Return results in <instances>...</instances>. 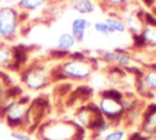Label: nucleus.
<instances>
[{
    "mask_svg": "<svg viewBox=\"0 0 156 140\" xmlns=\"http://www.w3.org/2000/svg\"><path fill=\"white\" fill-rule=\"evenodd\" d=\"M139 35L144 41L145 49H149V50L156 49V27L155 26L144 24Z\"/></svg>",
    "mask_w": 156,
    "mask_h": 140,
    "instance_id": "nucleus-15",
    "label": "nucleus"
},
{
    "mask_svg": "<svg viewBox=\"0 0 156 140\" xmlns=\"http://www.w3.org/2000/svg\"><path fill=\"white\" fill-rule=\"evenodd\" d=\"M10 135L13 140H33V134L28 133L24 129H13L11 130Z\"/></svg>",
    "mask_w": 156,
    "mask_h": 140,
    "instance_id": "nucleus-23",
    "label": "nucleus"
},
{
    "mask_svg": "<svg viewBox=\"0 0 156 140\" xmlns=\"http://www.w3.org/2000/svg\"><path fill=\"white\" fill-rule=\"evenodd\" d=\"M99 60L104 62L106 66H117L123 69H129L136 63L135 57L133 56L132 52H129L126 49L116 47V49H110V50H102L99 54Z\"/></svg>",
    "mask_w": 156,
    "mask_h": 140,
    "instance_id": "nucleus-9",
    "label": "nucleus"
},
{
    "mask_svg": "<svg viewBox=\"0 0 156 140\" xmlns=\"http://www.w3.org/2000/svg\"><path fill=\"white\" fill-rule=\"evenodd\" d=\"M76 44H77V40L74 39V37L69 32L61 33L57 37V40H56L57 49L63 50V51H67V52H71V50L76 46Z\"/></svg>",
    "mask_w": 156,
    "mask_h": 140,
    "instance_id": "nucleus-17",
    "label": "nucleus"
},
{
    "mask_svg": "<svg viewBox=\"0 0 156 140\" xmlns=\"http://www.w3.org/2000/svg\"><path fill=\"white\" fill-rule=\"evenodd\" d=\"M146 140H156V133L155 134H151L149 136H146Z\"/></svg>",
    "mask_w": 156,
    "mask_h": 140,
    "instance_id": "nucleus-31",
    "label": "nucleus"
},
{
    "mask_svg": "<svg viewBox=\"0 0 156 140\" xmlns=\"http://www.w3.org/2000/svg\"><path fill=\"white\" fill-rule=\"evenodd\" d=\"M128 134L124 127H113L104 135V140H127Z\"/></svg>",
    "mask_w": 156,
    "mask_h": 140,
    "instance_id": "nucleus-21",
    "label": "nucleus"
},
{
    "mask_svg": "<svg viewBox=\"0 0 156 140\" xmlns=\"http://www.w3.org/2000/svg\"><path fill=\"white\" fill-rule=\"evenodd\" d=\"M68 55H69V52H67V51H63V50H60V49H55V50H51L50 51V58H52V60H58V61H62V60H65L66 57H68Z\"/></svg>",
    "mask_w": 156,
    "mask_h": 140,
    "instance_id": "nucleus-24",
    "label": "nucleus"
},
{
    "mask_svg": "<svg viewBox=\"0 0 156 140\" xmlns=\"http://www.w3.org/2000/svg\"><path fill=\"white\" fill-rule=\"evenodd\" d=\"M104 21L107 23V26L112 29V32H113L115 34H117V33H118V34H124V33L128 32V30H127V27H126V24H124V22H123V19H122L119 16L115 15V13L106 16Z\"/></svg>",
    "mask_w": 156,
    "mask_h": 140,
    "instance_id": "nucleus-18",
    "label": "nucleus"
},
{
    "mask_svg": "<svg viewBox=\"0 0 156 140\" xmlns=\"http://www.w3.org/2000/svg\"><path fill=\"white\" fill-rule=\"evenodd\" d=\"M50 112V102L46 96H38L30 100L24 127L23 129L30 134H35L38 128L46 121V117Z\"/></svg>",
    "mask_w": 156,
    "mask_h": 140,
    "instance_id": "nucleus-6",
    "label": "nucleus"
},
{
    "mask_svg": "<svg viewBox=\"0 0 156 140\" xmlns=\"http://www.w3.org/2000/svg\"><path fill=\"white\" fill-rule=\"evenodd\" d=\"M23 13L16 6L0 7V43L10 44L20 34Z\"/></svg>",
    "mask_w": 156,
    "mask_h": 140,
    "instance_id": "nucleus-5",
    "label": "nucleus"
},
{
    "mask_svg": "<svg viewBox=\"0 0 156 140\" xmlns=\"http://www.w3.org/2000/svg\"><path fill=\"white\" fill-rule=\"evenodd\" d=\"M54 68L45 61H34L20 72L21 83L27 90L41 91L54 83Z\"/></svg>",
    "mask_w": 156,
    "mask_h": 140,
    "instance_id": "nucleus-3",
    "label": "nucleus"
},
{
    "mask_svg": "<svg viewBox=\"0 0 156 140\" xmlns=\"http://www.w3.org/2000/svg\"><path fill=\"white\" fill-rule=\"evenodd\" d=\"M143 15L144 11L143 10H138L135 12H129L124 16H122L121 18L123 19L127 30H129L132 34H138L140 33L141 28L144 27V21H143Z\"/></svg>",
    "mask_w": 156,
    "mask_h": 140,
    "instance_id": "nucleus-11",
    "label": "nucleus"
},
{
    "mask_svg": "<svg viewBox=\"0 0 156 140\" xmlns=\"http://www.w3.org/2000/svg\"><path fill=\"white\" fill-rule=\"evenodd\" d=\"M45 2H46V0H20V2L17 4L16 7L23 15H27L29 12H34V11L41 9Z\"/></svg>",
    "mask_w": 156,
    "mask_h": 140,
    "instance_id": "nucleus-19",
    "label": "nucleus"
},
{
    "mask_svg": "<svg viewBox=\"0 0 156 140\" xmlns=\"http://www.w3.org/2000/svg\"><path fill=\"white\" fill-rule=\"evenodd\" d=\"M30 97L28 95H22L20 96L5 112L2 121L6 123L7 127H10L12 130L13 129H23L24 127V121L27 116V111L30 103Z\"/></svg>",
    "mask_w": 156,
    "mask_h": 140,
    "instance_id": "nucleus-8",
    "label": "nucleus"
},
{
    "mask_svg": "<svg viewBox=\"0 0 156 140\" xmlns=\"http://www.w3.org/2000/svg\"><path fill=\"white\" fill-rule=\"evenodd\" d=\"M129 1L130 0H99V4L105 10H108L111 12H116V11L123 10Z\"/></svg>",
    "mask_w": 156,
    "mask_h": 140,
    "instance_id": "nucleus-20",
    "label": "nucleus"
},
{
    "mask_svg": "<svg viewBox=\"0 0 156 140\" xmlns=\"http://www.w3.org/2000/svg\"><path fill=\"white\" fill-rule=\"evenodd\" d=\"M146 6H150V7H152V5H154V2H155V0H141Z\"/></svg>",
    "mask_w": 156,
    "mask_h": 140,
    "instance_id": "nucleus-29",
    "label": "nucleus"
},
{
    "mask_svg": "<svg viewBox=\"0 0 156 140\" xmlns=\"http://www.w3.org/2000/svg\"><path fill=\"white\" fill-rule=\"evenodd\" d=\"M89 27H90L89 19H87L83 16H79V17L73 18V21L71 22L69 33L74 37L77 43H79V41H83L85 39V34H87V30H88Z\"/></svg>",
    "mask_w": 156,
    "mask_h": 140,
    "instance_id": "nucleus-12",
    "label": "nucleus"
},
{
    "mask_svg": "<svg viewBox=\"0 0 156 140\" xmlns=\"http://www.w3.org/2000/svg\"><path fill=\"white\" fill-rule=\"evenodd\" d=\"M139 77L145 84V86L147 88V90L156 96V72L150 66H143V69Z\"/></svg>",
    "mask_w": 156,
    "mask_h": 140,
    "instance_id": "nucleus-14",
    "label": "nucleus"
},
{
    "mask_svg": "<svg viewBox=\"0 0 156 140\" xmlns=\"http://www.w3.org/2000/svg\"><path fill=\"white\" fill-rule=\"evenodd\" d=\"M138 130L146 136L156 133V101L149 102L143 108L141 121L139 123Z\"/></svg>",
    "mask_w": 156,
    "mask_h": 140,
    "instance_id": "nucleus-10",
    "label": "nucleus"
},
{
    "mask_svg": "<svg viewBox=\"0 0 156 140\" xmlns=\"http://www.w3.org/2000/svg\"><path fill=\"white\" fill-rule=\"evenodd\" d=\"M124 95V91L116 88H106L99 93L98 101L95 102L100 113L108 119L115 127H119L124 114L121 100Z\"/></svg>",
    "mask_w": 156,
    "mask_h": 140,
    "instance_id": "nucleus-4",
    "label": "nucleus"
},
{
    "mask_svg": "<svg viewBox=\"0 0 156 140\" xmlns=\"http://www.w3.org/2000/svg\"><path fill=\"white\" fill-rule=\"evenodd\" d=\"M15 63V47L10 44L0 43V69H13Z\"/></svg>",
    "mask_w": 156,
    "mask_h": 140,
    "instance_id": "nucleus-13",
    "label": "nucleus"
},
{
    "mask_svg": "<svg viewBox=\"0 0 156 140\" xmlns=\"http://www.w3.org/2000/svg\"><path fill=\"white\" fill-rule=\"evenodd\" d=\"M149 66H150V67H151V68H152V69L156 72V62H152V63H150Z\"/></svg>",
    "mask_w": 156,
    "mask_h": 140,
    "instance_id": "nucleus-32",
    "label": "nucleus"
},
{
    "mask_svg": "<svg viewBox=\"0 0 156 140\" xmlns=\"http://www.w3.org/2000/svg\"><path fill=\"white\" fill-rule=\"evenodd\" d=\"M150 54H151V55H152V57H154V58H152V62H156V49L150 50ZM152 62H151V63H152Z\"/></svg>",
    "mask_w": 156,
    "mask_h": 140,
    "instance_id": "nucleus-30",
    "label": "nucleus"
},
{
    "mask_svg": "<svg viewBox=\"0 0 156 140\" xmlns=\"http://www.w3.org/2000/svg\"><path fill=\"white\" fill-rule=\"evenodd\" d=\"M98 69V60L90 56L72 57L68 55L54 68V83L58 80H69L73 83H85L93 78Z\"/></svg>",
    "mask_w": 156,
    "mask_h": 140,
    "instance_id": "nucleus-1",
    "label": "nucleus"
},
{
    "mask_svg": "<svg viewBox=\"0 0 156 140\" xmlns=\"http://www.w3.org/2000/svg\"><path fill=\"white\" fill-rule=\"evenodd\" d=\"M71 7L79 15H90L95 11V0H71Z\"/></svg>",
    "mask_w": 156,
    "mask_h": 140,
    "instance_id": "nucleus-16",
    "label": "nucleus"
},
{
    "mask_svg": "<svg viewBox=\"0 0 156 140\" xmlns=\"http://www.w3.org/2000/svg\"><path fill=\"white\" fill-rule=\"evenodd\" d=\"M11 84H12V82H11L9 74H7L5 71L0 69V91H1L2 89H5V88L10 86Z\"/></svg>",
    "mask_w": 156,
    "mask_h": 140,
    "instance_id": "nucleus-25",
    "label": "nucleus"
},
{
    "mask_svg": "<svg viewBox=\"0 0 156 140\" xmlns=\"http://www.w3.org/2000/svg\"><path fill=\"white\" fill-rule=\"evenodd\" d=\"M143 21H144V24H147V26H155V27H156V16H155L152 12L144 11Z\"/></svg>",
    "mask_w": 156,
    "mask_h": 140,
    "instance_id": "nucleus-26",
    "label": "nucleus"
},
{
    "mask_svg": "<svg viewBox=\"0 0 156 140\" xmlns=\"http://www.w3.org/2000/svg\"><path fill=\"white\" fill-rule=\"evenodd\" d=\"M105 117L100 113L95 102H88L80 105L73 114V122L87 131L93 133Z\"/></svg>",
    "mask_w": 156,
    "mask_h": 140,
    "instance_id": "nucleus-7",
    "label": "nucleus"
},
{
    "mask_svg": "<svg viewBox=\"0 0 156 140\" xmlns=\"http://www.w3.org/2000/svg\"><path fill=\"white\" fill-rule=\"evenodd\" d=\"M20 0H0V4L2 6H17Z\"/></svg>",
    "mask_w": 156,
    "mask_h": 140,
    "instance_id": "nucleus-27",
    "label": "nucleus"
},
{
    "mask_svg": "<svg viewBox=\"0 0 156 140\" xmlns=\"http://www.w3.org/2000/svg\"><path fill=\"white\" fill-rule=\"evenodd\" d=\"M88 140H104V136H101V135H94V134H91L90 136H89V139Z\"/></svg>",
    "mask_w": 156,
    "mask_h": 140,
    "instance_id": "nucleus-28",
    "label": "nucleus"
},
{
    "mask_svg": "<svg viewBox=\"0 0 156 140\" xmlns=\"http://www.w3.org/2000/svg\"><path fill=\"white\" fill-rule=\"evenodd\" d=\"M93 28H94V30L96 33H99L100 35H104V37H110V35L115 34L105 21H96V22H94Z\"/></svg>",
    "mask_w": 156,
    "mask_h": 140,
    "instance_id": "nucleus-22",
    "label": "nucleus"
},
{
    "mask_svg": "<svg viewBox=\"0 0 156 140\" xmlns=\"http://www.w3.org/2000/svg\"><path fill=\"white\" fill-rule=\"evenodd\" d=\"M38 140H85L87 130L72 119H46L35 131Z\"/></svg>",
    "mask_w": 156,
    "mask_h": 140,
    "instance_id": "nucleus-2",
    "label": "nucleus"
}]
</instances>
